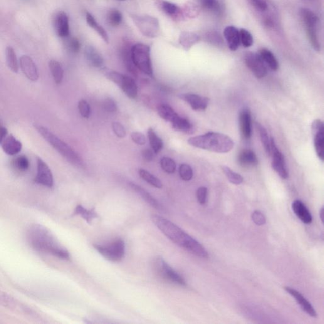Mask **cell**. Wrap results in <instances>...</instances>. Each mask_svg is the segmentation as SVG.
Segmentation results:
<instances>
[{"mask_svg": "<svg viewBox=\"0 0 324 324\" xmlns=\"http://www.w3.org/2000/svg\"><path fill=\"white\" fill-rule=\"evenodd\" d=\"M154 154L155 153L153 152V151L151 149H148V148L143 150L142 153L143 160L146 161V162H151V161L153 160Z\"/></svg>", "mask_w": 324, "mask_h": 324, "instance_id": "obj_56", "label": "cell"}, {"mask_svg": "<svg viewBox=\"0 0 324 324\" xmlns=\"http://www.w3.org/2000/svg\"><path fill=\"white\" fill-rule=\"evenodd\" d=\"M113 132L118 138H123L126 137L127 132L124 127L120 123L115 122L112 123V125Z\"/></svg>", "mask_w": 324, "mask_h": 324, "instance_id": "obj_51", "label": "cell"}, {"mask_svg": "<svg viewBox=\"0 0 324 324\" xmlns=\"http://www.w3.org/2000/svg\"><path fill=\"white\" fill-rule=\"evenodd\" d=\"M28 239L32 248L36 251L50 254L60 259L70 258L69 252L61 245L51 232L42 225H32L28 230Z\"/></svg>", "mask_w": 324, "mask_h": 324, "instance_id": "obj_2", "label": "cell"}, {"mask_svg": "<svg viewBox=\"0 0 324 324\" xmlns=\"http://www.w3.org/2000/svg\"><path fill=\"white\" fill-rule=\"evenodd\" d=\"M131 61L136 69H139L147 76L153 77L150 56V47L147 44L138 43L130 49Z\"/></svg>", "mask_w": 324, "mask_h": 324, "instance_id": "obj_5", "label": "cell"}, {"mask_svg": "<svg viewBox=\"0 0 324 324\" xmlns=\"http://www.w3.org/2000/svg\"><path fill=\"white\" fill-rule=\"evenodd\" d=\"M200 40V37L191 32L184 31L179 36V43L185 50H189Z\"/></svg>", "mask_w": 324, "mask_h": 324, "instance_id": "obj_27", "label": "cell"}, {"mask_svg": "<svg viewBox=\"0 0 324 324\" xmlns=\"http://www.w3.org/2000/svg\"><path fill=\"white\" fill-rule=\"evenodd\" d=\"M151 219L158 229L177 245L200 258H209V253L204 247L177 225L158 215H152Z\"/></svg>", "mask_w": 324, "mask_h": 324, "instance_id": "obj_1", "label": "cell"}, {"mask_svg": "<svg viewBox=\"0 0 324 324\" xmlns=\"http://www.w3.org/2000/svg\"><path fill=\"white\" fill-rule=\"evenodd\" d=\"M224 35L229 49L232 51H236L241 43L238 29L234 26H227L224 29Z\"/></svg>", "mask_w": 324, "mask_h": 324, "instance_id": "obj_20", "label": "cell"}, {"mask_svg": "<svg viewBox=\"0 0 324 324\" xmlns=\"http://www.w3.org/2000/svg\"><path fill=\"white\" fill-rule=\"evenodd\" d=\"M105 74L106 78L109 79V80L112 81L113 83H115L118 86H120L123 76H124L123 74L114 71H106Z\"/></svg>", "mask_w": 324, "mask_h": 324, "instance_id": "obj_47", "label": "cell"}, {"mask_svg": "<svg viewBox=\"0 0 324 324\" xmlns=\"http://www.w3.org/2000/svg\"><path fill=\"white\" fill-rule=\"evenodd\" d=\"M1 123H0V127H2Z\"/></svg>", "mask_w": 324, "mask_h": 324, "instance_id": "obj_60", "label": "cell"}, {"mask_svg": "<svg viewBox=\"0 0 324 324\" xmlns=\"http://www.w3.org/2000/svg\"><path fill=\"white\" fill-rule=\"evenodd\" d=\"M182 11L184 17L192 19L199 16L200 9L197 5L192 3V2H187L182 8Z\"/></svg>", "mask_w": 324, "mask_h": 324, "instance_id": "obj_39", "label": "cell"}, {"mask_svg": "<svg viewBox=\"0 0 324 324\" xmlns=\"http://www.w3.org/2000/svg\"><path fill=\"white\" fill-rule=\"evenodd\" d=\"M320 219L321 222H322V223L323 224V207L321 208L320 212Z\"/></svg>", "mask_w": 324, "mask_h": 324, "instance_id": "obj_59", "label": "cell"}, {"mask_svg": "<svg viewBox=\"0 0 324 324\" xmlns=\"http://www.w3.org/2000/svg\"><path fill=\"white\" fill-rule=\"evenodd\" d=\"M34 182L49 188L53 187L54 185L51 170L46 163L40 158H37V174Z\"/></svg>", "mask_w": 324, "mask_h": 324, "instance_id": "obj_10", "label": "cell"}, {"mask_svg": "<svg viewBox=\"0 0 324 324\" xmlns=\"http://www.w3.org/2000/svg\"><path fill=\"white\" fill-rule=\"evenodd\" d=\"M53 26L59 37L66 38L69 35V19L65 12L59 11L55 15Z\"/></svg>", "mask_w": 324, "mask_h": 324, "instance_id": "obj_16", "label": "cell"}, {"mask_svg": "<svg viewBox=\"0 0 324 324\" xmlns=\"http://www.w3.org/2000/svg\"><path fill=\"white\" fill-rule=\"evenodd\" d=\"M131 18L143 36L149 38L158 36L160 31V24L156 17L148 15H132Z\"/></svg>", "mask_w": 324, "mask_h": 324, "instance_id": "obj_7", "label": "cell"}, {"mask_svg": "<svg viewBox=\"0 0 324 324\" xmlns=\"http://www.w3.org/2000/svg\"><path fill=\"white\" fill-rule=\"evenodd\" d=\"M179 175L184 181H189L193 177V170L190 165L183 164L179 167Z\"/></svg>", "mask_w": 324, "mask_h": 324, "instance_id": "obj_46", "label": "cell"}, {"mask_svg": "<svg viewBox=\"0 0 324 324\" xmlns=\"http://www.w3.org/2000/svg\"><path fill=\"white\" fill-rule=\"evenodd\" d=\"M155 2L158 8L162 10L165 14L171 17L172 19L175 21H181L184 19L182 9L177 5L167 0H155Z\"/></svg>", "mask_w": 324, "mask_h": 324, "instance_id": "obj_14", "label": "cell"}, {"mask_svg": "<svg viewBox=\"0 0 324 324\" xmlns=\"http://www.w3.org/2000/svg\"><path fill=\"white\" fill-rule=\"evenodd\" d=\"M104 110L106 112L110 113H114L117 112V105L115 101L112 99L107 98L104 100L103 103Z\"/></svg>", "mask_w": 324, "mask_h": 324, "instance_id": "obj_50", "label": "cell"}, {"mask_svg": "<svg viewBox=\"0 0 324 324\" xmlns=\"http://www.w3.org/2000/svg\"><path fill=\"white\" fill-rule=\"evenodd\" d=\"M313 135L314 144L316 152L321 160L324 158V127L320 120L314 121L311 125Z\"/></svg>", "mask_w": 324, "mask_h": 324, "instance_id": "obj_13", "label": "cell"}, {"mask_svg": "<svg viewBox=\"0 0 324 324\" xmlns=\"http://www.w3.org/2000/svg\"><path fill=\"white\" fill-rule=\"evenodd\" d=\"M119 87L128 98L136 99L138 96V87L135 81L131 77L124 75Z\"/></svg>", "mask_w": 324, "mask_h": 324, "instance_id": "obj_26", "label": "cell"}, {"mask_svg": "<svg viewBox=\"0 0 324 324\" xmlns=\"http://www.w3.org/2000/svg\"><path fill=\"white\" fill-rule=\"evenodd\" d=\"M284 289L295 299L297 303L300 306L302 310L305 311L307 315L314 318L317 317V313H316L313 306L311 305V303L306 300L305 297H304L300 292L296 291V289L290 288V287H285Z\"/></svg>", "mask_w": 324, "mask_h": 324, "instance_id": "obj_15", "label": "cell"}, {"mask_svg": "<svg viewBox=\"0 0 324 324\" xmlns=\"http://www.w3.org/2000/svg\"><path fill=\"white\" fill-rule=\"evenodd\" d=\"M12 164H13L15 169L20 172L26 171L29 167V160L24 155L19 156V157L15 158Z\"/></svg>", "mask_w": 324, "mask_h": 324, "instance_id": "obj_42", "label": "cell"}, {"mask_svg": "<svg viewBox=\"0 0 324 324\" xmlns=\"http://www.w3.org/2000/svg\"><path fill=\"white\" fill-rule=\"evenodd\" d=\"M49 67L55 83L60 84L62 82L64 71L61 64L57 61L52 60L49 61Z\"/></svg>", "mask_w": 324, "mask_h": 324, "instance_id": "obj_34", "label": "cell"}, {"mask_svg": "<svg viewBox=\"0 0 324 324\" xmlns=\"http://www.w3.org/2000/svg\"><path fill=\"white\" fill-rule=\"evenodd\" d=\"M123 20L122 14L120 11L116 9L110 10L107 14L108 24L113 27H117L122 23Z\"/></svg>", "mask_w": 324, "mask_h": 324, "instance_id": "obj_38", "label": "cell"}, {"mask_svg": "<svg viewBox=\"0 0 324 324\" xmlns=\"http://www.w3.org/2000/svg\"><path fill=\"white\" fill-rule=\"evenodd\" d=\"M292 208H293L294 214L303 223L310 224L312 222V215H311L307 207L305 206V205L301 200H294L293 204H292Z\"/></svg>", "mask_w": 324, "mask_h": 324, "instance_id": "obj_21", "label": "cell"}, {"mask_svg": "<svg viewBox=\"0 0 324 324\" xmlns=\"http://www.w3.org/2000/svg\"><path fill=\"white\" fill-rule=\"evenodd\" d=\"M203 8L208 11L221 13L222 9V5L219 0H200Z\"/></svg>", "mask_w": 324, "mask_h": 324, "instance_id": "obj_40", "label": "cell"}, {"mask_svg": "<svg viewBox=\"0 0 324 324\" xmlns=\"http://www.w3.org/2000/svg\"><path fill=\"white\" fill-rule=\"evenodd\" d=\"M34 127L40 134L41 137L55 148L61 156H63L69 162L77 167H83L82 159L70 146L67 144L48 128L39 125H36Z\"/></svg>", "mask_w": 324, "mask_h": 324, "instance_id": "obj_4", "label": "cell"}, {"mask_svg": "<svg viewBox=\"0 0 324 324\" xmlns=\"http://www.w3.org/2000/svg\"><path fill=\"white\" fill-rule=\"evenodd\" d=\"M210 37V39L209 40L210 41L213 42L214 41V43H220L222 41V39L221 38V37L219 36V34H215L213 33L210 34V35L208 36Z\"/></svg>", "mask_w": 324, "mask_h": 324, "instance_id": "obj_57", "label": "cell"}, {"mask_svg": "<svg viewBox=\"0 0 324 324\" xmlns=\"http://www.w3.org/2000/svg\"><path fill=\"white\" fill-rule=\"evenodd\" d=\"M6 57L7 66L12 72L17 73L19 71V63L17 61L14 49L11 46L7 47L6 49Z\"/></svg>", "mask_w": 324, "mask_h": 324, "instance_id": "obj_35", "label": "cell"}, {"mask_svg": "<svg viewBox=\"0 0 324 324\" xmlns=\"http://www.w3.org/2000/svg\"><path fill=\"white\" fill-rule=\"evenodd\" d=\"M67 49L72 53H78L81 49V43L78 39L71 38L68 39L66 43Z\"/></svg>", "mask_w": 324, "mask_h": 324, "instance_id": "obj_48", "label": "cell"}, {"mask_svg": "<svg viewBox=\"0 0 324 324\" xmlns=\"http://www.w3.org/2000/svg\"><path fill=\"white\" fill-rule=\"evenodd\" d=\"M148 138L150 144L155 154H157L164 147V143L152 128H148Z\"/></svg>", "mask_w": 324, "mask_h": 324, "instance_id": "obj_32", "label": "cell"}, {"mask_svg": "<svg viewBox=\"0 0 324 324\" xmlns=\"http://www.w3.org/2000/svg\"><path fill=\"white\" fill-rule=\"evenodd\" d=\"M239 125L242 137L249 140L251 137V115L249 110H243L239 115Z\"/></svg>", "mask_w": 324, "mask_h": 324, "instance_id": "obj_22", "label": "cell"}, {"mask_svg": "<svg viewBox=\"0 0 324 324\" xmlns=\"http://www.w3.org/2000/svg\"><path fill=\"white\" fill-rule=\"evenodd\" d=\"M155 273L164 280L172 282L181 286H186V283L181 276L174 271L164 259L158 256L153 263Z\"/></svg>", "mask_w": 324, "mask_h": 324, "instance_id": "obj_9", "label": "cell"}, {"mask_svg": "<svg viewBox=\"0 0 324 324\" xmlns=\"http://www.w3.org/2000/svg\"><path fill=\"white\" fill-rule=\"evenodd\" d=\"M246 65L257 78H263L267 74V70L261 56L253 52H246L244 55Z\"/></svg>", "mask_w": 324, "mask_h": 324, "instance_id": "obj_11", "label": "cell"}, {"mask_svg": "<svg viewBox=\"0 0 324 324\" xmlns=\"http://www.w3.org/2000/svg\"><path fill=\"white\" fill-rule=\"evenodd\" d=\"M86 18L89 26L94 29L106 44L109 43V38H108V34L106 33L105 29L96 22L93 15H91L90 12H86Z\"/></svg>", "mask_w": 324, "mask_h": 324, "instance_id": "obj_28", "label": "cell"}, {"mask_svg": "<svg viewBox=\"0 0 324 324\" xmlns=\"http://www.w3.org/2000/svg\"><path fill=\"white\" fill-rule=\"evenodd\" d=\"M7 135H8V131H7V128H5L4 126L0 127V143L3 141Z\"/></svg>", "mask_w": 324, "mask_h": 324, "instance_id": "obj_58", "label": "cell"}, {"mask_svg": "<svg viewBox=\"0 0 324 324\" xmlns=\"http://www.w3.org/2000/svg\"><path fill=\"white\" fill-rule=\"evenodd\" d=\"M0 306L4 308L14 309L16 308V301L11 296L0 291Z\"/></svg>", "mask_w": 324, "mask_h": 324, "instance_id": "obj_44", "label": "cell"}, {"mask_svg": "<svg viewBox=\"0 0 324 324\" xmlns=\"http://www.w3.org/2000/svg\"><path fill=\"white\" fill-rule=\"evenodd\" d=\"M0 145H1L4 152L9 155L18 154L21 152L22 147L21 142H19L12 135H7L3 141L0 143Z\"/></svg>", "mask_w": 324, "mask_h": 324, "instance_id": "obj_19", "label": "cell"}, {"mask_svg": "<svg viewBox=\"0 0 324 324\" xmlns=\"http://www.w3.org/2000/svg\"><path fill=\"white\" fill-rule=\"evenodd\" d=\"M188 143L192 147L219 153L230 152L234 145L233 141L228 136L215 132L190 138Z\"/></svg>", "mask_w": 324, "mask_h": 324, "instance_id": "obj_3", "label": "cell"}, {"mask_svg": "<svg viewBox=\"0 0 324 324\" xmlns=\"http://www.w3.org/2000/svg\"><path fill=\"white\" fill-rule=\"evenodd\" d=\"M94 248L108 261L117 262L122 261L125 253V244L120 238L108 244H93Z\"/></svg>", "mask_w": 324, "mask_h": 324, "instance_id": "obj_6", "label": "cell"}, {"mask_svg": "<svg viewBox=\"0 0 324 324\" xmlns=\"http://www.w3.org/2000/svg\"><path fill=\"white\" fill-rule=\"evenodd\" d=\"M131 138L134 143L138 145H144L146 143L145 135L140 132H133L131 133Z\"/></svg>", "mask_w": 324, "mask_h": 324, "instance_id": "obj_52", "label": "cell"}, {"mask_svg": "<svg viewBox=\"0 0 324 324\" xmlns=\"http://www.w3.org/2000/svg\"><path fill=\"white\" fill-rule=\"evenodd\" d=\"M79 113L83 118H89L91 114V108L89 103L85 100L79 101L78 103Z\"/></svg>", "mask_w": 324, "mask_h": 324, "instance_id": "obj_49", "label": "cell"}, {"mask_svg": "<svg viewBox=\"0 0 324 324\" xmlns=\"http://www.w3.org/2000/svg\"><path fill=\"white\" fill-rule=\"evenodd\" d=\"M174 129L181 131V132L192 134L193 133V126L186 118H182L178 115L171 123Z\"/></svg>", "mask_w": 324, "mask_h": 324, "instance_id": "obj_29", "label": "cell"}, {"mask_svg": "<svg viewBox=\"0 0 324 324\" xmlns=\"http://www.w3.org/2000/svg\"><path fill=\"white\" fill-rule=\"evenodd\" d=\"M254 8L259 11H266L268 9V5L265 0H249Z\"/></svg>", "mask_w": 324, "mask_h": 324, "instance_id": "obj_55", "label": "cell"}, {"mask_svg": "<svg viewBox=\"0 0 324 324\" xmlns=\"http://www.w3.org/2000/svg\"><path fill=\"white\" fill-rule=\"evenodd\" d=\"M301 19L306 29V33L311 46L316 51H320V44L319 42L316 26L318 18L313 11L308 9H301L300 11Z\"/></svg>", "mask_w": 324, "mask_h": 324, "instance_id": "obj_8", "label": "cell"}, {"mask_svg": "<svg viewBox=\"0 0 324 324\" xmlns=\"http://www.w3.org/2000/svg\"><path fill=\"white\" fill-rule=\"evenodd\" d=\"M207 189L206 187H200L197 191V198L200 204L204 205L207 201Z\"/></svg>", "mask_w": 324, "mask_h": 324, "instance_id": "obj_54", "label": "cell"}, {"mask_svg": "<svg viewBox=\"0 0 324 324\" xmlns=\"http://www.w3.org/2000/svg\"><path fill=\"white\" fill-rule=\"evenodd\" d=\"M157 112L158 115L161 118L170 123H172L175 118L179 115L175 112L171 106L165 105V104H162V105L158 106Z\"/></svg>", "mask_w": 324, "mask_h": 324, "instance_id": "obj_31", "label": "cell"}, {"mask_svg": "<svg viewBox=\"0 0 324 324\" xmlns=\"http://www.w3.org/2000/svg\"><path fill=\"white\" fill-rule=\"evenodd\" d=\"M121 1H122V0H121Z\"/></svg>", "mask_w": 324, "mask_h": 324, "instance_id": "obj_61", "label": "cell"}, {"mask_svg": "<svg viewBox=\"0 0 324 324\" xmlns=\"http://www.w3.org/2000/svg\"><path fill=\"white\" fill-rule=\"evenodd\" d=\"M240 42L245 48H249L254 43L253 38L251 34L245 29H241L239 31Z\"/></svg>", "mask_w": 324, "mask_h": 324, "instance_id": "obj_45", "label": "cell"}, {"mask_svg": "<svg viewBox=\"0 0 324 324\" xmlns=\"http://www.w3.org/2000/svg\"><path fill=\"white\" fill-rule=\"evenodd\" d=\"M129 185L134 191H135L137 194L139 195L140 197H142V199L144 200L147 204L151 205V206L154 208V209L160 210V211H162V210L164 209H163L162 205H161L154 197H153L149 192L146 191L145 189H143L142 187L132 182L130 183Z\"/></svg>", "mask_w": 324, "mask_h": 324, "instance_id": "obj_23", "label": "cell"}, {"mask_svg": "<svg viewBox=\"0 0 324 324\" xmlns=\"http://www.w3.org/2000/svg\"><path fill=\"white\" fill-rule=\"evenodd\" d=\"M138 174H139L140 177L143 180H144L145 181L152 185V186L158 188V189L162 188L163 184L161 180L149 172L147 171V170L140 169L138 171Z\"/></svg>", "mask_w": 324, "mask_h": 324, "instance_id": "obj_36", "label": "cell"}, {"mask_svg": "<svg viewBox=\"0 0 324 324\" xmlns=\"http://www.w3.org/2000/svg\"><path fill=\"white\" fill-rule=\"evenodd\" d=\"M181 100L186 101L194 110L202 111L206 109L209 105V98L202 97L195 94H182L179 95Z\"/></svg>", "mask_w": 324, "mask_h": 324, "instance_id": "obj_18", "label": "cell"}, {"mask_svg": "<svg viewBox=\"0 0 324 324\" xmlns=\"http://www.w3.org/2000/svg\"><path fill=\"white\" fill-rule=\"evenodd\" d=\"M252 220L254 224L258 226H262L266 223V219L264 215L259 210H255L252 214Z\"/></svg>", "mask_w": 324, "mask_h": 324, "instance_id": "obj_53", "label": "cell"}, {"mask_svg": "<svg viewBox=\"0 0 324 324\" xmlns=\"http://www.w3.org/2000/svg\"><path fill=\"white\" fill-rule=\"evenodd\" d=\"M271 153L273 154L272 167L282 179H286L288 177L284 156L277 148L273 138L271 140Z\"/></svg>", "mask_w": 324, "mask_h": 324, "instance_id": "obj_12", "label": "cell"}, {"mask_svg": "<svg viewBox=\"0 0 324 324\" xmlns=\"http://www.w3.org/2000/svg\"><path fill=\"white\" fill-rule=\"evenodd\" d=\"M259 55L264 62H266L272 70H278L279 68L278 61L271 51L266 48L262 49L259 51Z\"/></svg>", "mask_w": 324, "mask_h": 324, "instance_id": "obj_33", "label": "cell"}, {"mask_svg": "<svg viewBox=\"0 0 324 324\" xmlns=\"http://www.w3.org/2000/svg\"><path fill=\"white\" fill-rule=\"evenodd\" d=\"M222 169L225 175H226L227 179L232 184L239 185L243 182V177L241 175L237 174V173L232 171L228 167L222 166Z\"/></svg>", "mask_w": 324, "mask_h": 324, "instance_id": "obj_41", "label": "cell"}, {"mask_svg": "<svg viewBox=\"0 0 324 324\" xmlns=\"http://www.w3.org/2000/svg\"><path fill=\"white\" fill-rule=\"evenodd\" d=\"M161 167L167 174H174L176 170L175 161L169 157H163L160 160Z\"/></svg>", "mask_w": 324, "mask_h": 324, "instance_id": "obj_43", "label": "cell"}, {"mask_svg": "<svg viewBox=\"0 0 324 324\" xmlns=\"http://www.w3.org/2000/svg\"><path fill=\"white\" fill-rule=\"evenodd\" d=\"M20 67L22 73L29 80L36 81L39 79L38 68L32 58L28 56L23 55L20 58Z\"/></svg>", "mask_w": 324, "mask_h": 324, "instance_id": "obj_17", "label": "cell"}, {"mask_svg": "<svg viewBox=\"0 0 324 324\" xmlns=\"http://www.w3.org/2000/svg\"><path fill=\"white\" fill-rule=\"evenodd\" d=\"M239 164L243 167H253L258 163L255 153L250 150H242L238 157Z\"/></svg>", "mask_w": 324, "mask_h": 324, "instance_id": "obj_25", "label": "cell"}, {"mask_svg": "<svg viewBox=\"0 0 324 324\" xmlns=\"http://www.w3.org/2000/svg\"><path fill=\"white\" fill-rule=\"evenodd\" d=\"M85 56L86 60L91 66L96 68L103 67L104 60L102 56L92 46L88 45L85 47Z\"/></svg>", "mask_w": 324, "mask_h": 324, "instance_id": "obj_24", "label": "cell"}, {"mask_svg": "<svg viewBox=\"0 0 324 324\" xmlns=\"http://www.w3.org/2000/svg\"><path fill=\"white\" fill-rule=\"evenodd\" d=\"M80 215L88 224H91L94 219L98 217V215L96 212L95 208H93L91 210H87L81 205H78L74 210V215Z\"/></svg>", "mask_w": 324, "mask_h": 324, "instance_id": "obj_30", "label": "cell"}, {"mask_svg": "<svg viewBox=\"0 0 324 324\" xmlns=\"http://www.w3.org/2000/svg\"><path fill=\"white\" fill-rule=\"evenodd\" d=\"M256 127L259 133L260 138H261L265 151L267 155H271V142H270L268 134H267L266 128L258 122L256 123Z\"/></svg>", "mask_w": 324, "mask_h": 324, "instance_id": "obj_37", "label": "cell"}]
</instances>
